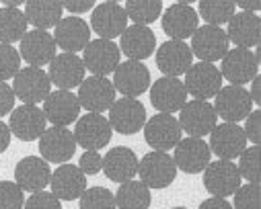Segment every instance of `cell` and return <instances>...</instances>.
<instances>
[{
    "label": "cell",
    "mask_w": 261,
    "mask_h": 209,
    "mask_svg": "<svg viewBox=\"0 0 261 209\" xmlns=\"http://www.w3.org/2000/svg\"><path fill=\"white\" fill-rule=\"evenodd\" d=\"M181 131L187 133V137H202L210 135L214 127L218 125V115L210 101H187L177 117Z\"/></svg>",
    "instance_id": "obj_1"
},
{
    "label": "cell",
    "mask_w": 261,
    "mask_h": 209,
    "mask_svg": "<svg viewBox=\"0 0 261 209\" xmlns=\"http://www.w3.org/2000/svg\"><path fill=\"white\" fill-rule=\"evenodd\" d=\"M39 154L47 164H68L76 154V139L68 127H47L39 137Z\"/></svg>",
    "instance_id": "obj_2"
},
{
    "label": "cell",
    "mask_w": 261,
    "mask_h": 209,
    "mask_svg": "<svg viewBox=\"0 0 261 209\" xmlns=\"http://www.w3.org/2000/svg\"><path fill=\"white\" fill-rule=\"evenodd\" d=\"M74 139L76 146L85 148V152H99L111 142L113 129L107 121V117L99 113H85L83 117L76 119L74 125Z\"/></svg>",
    "instance_id": "obj_3"
},
{
    "label": "cell",
    "mask_w": 261,
    "mask_h": 209,
    "mask_svg": "<svg viewBox=\"0 0 261 209\" xmlns=\"http://www.w3.org/2000/svg\"><path fill=\"white\" fill-rule=\"evenodd\" d=\"M144 139L154 152H169L173 150L183 137L181 125L177 117L169 113H156L144 123Z\"/></svg>",
    "instance_id": "obj_4"
},
{
    "label": "cell",
    "mask_w": 261,
    "mask_h": 209,
    "mask_svg": "<svg viewBox=\"0 0 261 209\" xmlns=\"http://www.w3.org/2000/svg\"><path fill=\"white\" fill-rule=\"evenodd\" d=\"M185 91L195 101H210L222 88V74L216 64L198 62L185 72Z\"/></svg>",
    "instance_id": "obj_5"
},
{
    "label": "cell",
    "mask_w": 261,
    "mask_h": 209,
    "mask_svg": "<svg viewBox=\"0 0 261 209\" xmlns=\"http://www.w3.org/2000/svg\"><path fill=\"white\" fill-rule=\"evenodd\" d=\"M189 49H191L193 55H198L200 62L216 64L230 49V41H228V37H226L222 27L202 25V27L195 29V33L191 35Z\"/></svg>",
    "instance_id": "obj_6"
},
{
    "label": "cell",
    "mask_w": 261,
    "mask_h": 209,
    "mask_svg": "<svg viewBox=\"0 0 261 209\" xmlns=\"http://www.w3.org/2000/svg\"><path fill=\"white\" fill-rule=\"evenodd\" d=\"M13 93L15 99L23 101V105H37L47 99L51 93V82L45 70L41 68H21L13 78Z\"/></svg>",
    "instance_id": "obj_7"
},
{
    "label": "cell",
    "mask_w": 261,
    "mask_h": 209,
    "mask_svg": "<svg viewBox=\"0 0 261 209\" xmlns=\"http://www.w3.org/2000/svg\"><path fill=\"white\" fill-rule=\"evenodd\" d=\"M220 62H222V66L218 70L222 74V80L226 78L232 86H245L259 74L257 57L253 55L251 49H245V47L228 49Z\"/></svg>",
    "instance_id": "obj_8"
},
{
    "label": "cell",
    "mask_w": 261,
    "mask_h": 209,
    "mask_svg": "<svg viewBox=\"0 0 261 209\" xmlns=\"http://www.w3.org/2000/svg\"><path fill=\"white\" fill-rule=\"evenodd\" d=\"M109 125L121 135H134L146 123V107L138 99L121 97L109 107Z\"/></svg>",
    "instance_id": "obj_9"
},
{
    "label": "cell",
    "mask_w": 261,
    "mask_h": 209,
    "mask_svg": "<svg viewBox=\"0 0 261 209\" xmlns=\"http://www.w3.org/2000/svg\"><path fill=\"white\" fill-rule=\"evenodd\" d=\"M111 84L121 97L136 99L150 88V70L142 62L125 59L115 68Z\"/></svg>",
    "instance_id": "obj_10"
},
{
    "label": "cell",
    "mask_w": 261,
    "mask_h": 209,
    "mask_svg": "<svg viewBox=\"0 0 261 209\" xmlns=\"http://www.w3.org/2000/svg\"><path fill=\"white\" fill-rule=\"evenodd\" d=\"M138 176L148 189H167L177 176V166L169 152L152 150L142 160H138Z\"/></svg>",
    "instance_id": "obj_11"
},
{
    "label": "cell",
    "mask_w": 261,
    "mask_h": 209,
    "mask_svg": "<svg viewBox=\"0 0 261 209\" xmlns=\"http://www.w3.org/2000/svg\"><path fill=\"white\" fill-rule=\"evenodd\" d=\"M83 64H85V70H89L93 76L107 78L121 64V51L115 41L91 39V43L85 47Z\"/></svg>",
    "instance_id": "obj_12"
},
{
    "label": "cell",
    "mask_w": 261,
    "mask_h": 209,
    "mask_svg": "<svg viewBox=\"0 0 261 209\" xmlns=\"http://www.w3.org/2000/svg\"><path fill=\"white\" fill-rule=\"evenodd\" d=\"M214 111L220 119H224V123H239L243 119L249 117V113L253 111V101L249 97V91L245 86H232L226 84L218 91V95L214 97Z\"/></svg>",
    "instance_id": "obj_13"
},
{
    "label": "cell",
    "mask_w": 261,
    "mask_h": 209,
    "mask_svg": "<svg viewBox=\"0 0 261 209\" xmlns=\"http://www.w3.org/2000/svg\"><path fill=\"white\" fill-rule=\"evenodd\" d=\"M173 150L175 154L171 158L177 170H183L185 174H200L212 162V152L202 137H181Z\"/></svg>",
    "instance_id": "obj_14"
},
{
    "label": "cell",
    "mask_w": 261,
    "mask_h": 209,
    "mask_svg": "<svg viewBox=\"0 0 261 209\" xmlns=\"http://www.w3.org/2000/svg\"><path fill=\"white\" fill-rule=\"evenodd\" d=\"M241 174L234 162L230 160H214L204 170V187L212 197L226 199L237 193L241 187Z\"/></svg>",
    "instance_id": "obj_15"
},
{
    "label": "cell",
    "mask_w": 261,
    "mask_h": 209,
    "mask_svg": "<svg viewBox=\"0 0 261 209\" xmlns=\"http://www.w3.org/2000/svg\"><path fill=\"white\" fill-rule=\"evenodd\" d=\"M85 64L83 57L76 53H56V57L49 62L47 76L58 91H72L79 88L85 80Z\"/></svg>",
    "instance_id": "obj_16"
},
{
    "label": "cell",
    "mask_w": 261,
    "mask_h": 209,
    "mask_svg": "<svg viewBox=\"0 0 261 209\" xmlns=\"http://www.w3.org/2000/svg\"><path fill=\"white\" fill-rule=\"evenodd\" d=\"M115 95L117 93H115V88H113L109 78L89 76L79 86L76 99H79L81 109H85L87 113L103 115V111H109V107L115 103Z\"/></svg>",
    "instance_id": "obj_17"
},
{
    "label": "cell",
    "mask_w": 261,
    "mask_h": 209,
    "mask_svg": "<svg viewBox=\"0 0 261 209\" xmlns=\"http://www.w3.org/2000/svg\"><path fill=\"white\" fill-rule=\"evenodd\" d=\"M54 29H56L54 31L56 47H60L64 53L79 55V51H85V47L91 43V27L81 17L74 15L62 17Z\"/></svg>",
    "instance_id": "obj_18"
},
{
    "label": "cell",
    "mask_w": 261,
    "mask_h": 209,
    "mask_svg": "<svg viewBox=\"0 0 261 209\" xmlns=\"http://www.w3.org/2000/svg\"><path fill=\"white\" fill-rule=\"evenodd\" d=\"M161 17H163L161 19L163 31L169 35V39H175V41L189 39L195 33V29L200 27L198 13L187 3H175L167 7V11H163Z\"/></svg>",
    "instance_id": "obj_19"
},
{
    "label": "cell",
    "mask_w": 261,
    "mask_h": 209,
    "mask_svg": "<svg viewBox=\"0 0 261 209\" xmlns=\"http://www.w3.org/2000/svg\"><path fill=\"white\" fill-rule=\"evenodd\" d=\"M210 152L218 156V160H230L239 158L243 150L247 148V137L239 123H220L210 133Z\"/></svg>",
    "instance_id": "obj_20"
},
{
    "label": "cell",
    "mask_w": 261,
    "mask_h": 209,
    "mask_svg": "<svg viewBox=\"0 0 261 209\" xmlns=\"http://www.w3.org/2000/svg\"><path fill=\"white\" fill-rule=\"evenodd\" d=\"M9 129L21 142H35L47 129V119L37 105H19L11 111Z\"/></svg>",
    "instance_id": "obj_21"
},
{
    "label": "cell",
    "mask_w": 261,
    "mask_h": 209,
    "mask_svg": "<svg viewBox=\"0 0 261 209\" xmlns=\"http://www.w3.org/2000/svg\"><path fill=\"white\" fill-rule=\"evenodd\" d=\"M89 27L99 35V39L113 41L115 37H119L125 31L127 15L121 5L113 3V0H107V3H101L93 9Z\"/></svg>",
    "instance_id": "obj_22"
},
{
    "label": "cell",
    "mask_w": 261,
    "mask_h": 209,
    "mask_svg": "<svg viewBox=\"0 0 261 209\" xmlns=\"http://www.w3.org/2000/svg\"><path fill=\"white\" fill-rule=\"evenodd\" d=\"M56 41L49 31H39L31 29L23 35L19 41V55L25 59L31 68H41L49 66V62L56 57Z\"/></svg>",
    "instance_id": "obj_23"
},
{
    "label": "cell",
    "mask_w": 261,
    "mask_h": 209,
    "mask_svg": "<svg viewBox=\"0 0 261 209\" xmlns=\"http://www.w3.org/2000/svg\"><path fill=\"white\" fill-rule=\"evenodd\" d=\"M45 119L54 127H68L81 117V105L72 91H54L47 95L41 107Z\"/></svg>",
    "instance_id": "obj_24"
},
{
    "label": "cell",
    "mask_w": 261,
    "mask_h": 209,
    "mask_svg": "<svg viewBox=\"0 0 261 209\" xmlns=\"http://www.w3.org/2000/svg\"><path fill=\"white\" fill-rule=\"evenodd\" d=\"M150 103L159 113L173 115L181 111L187 103V91L183 80L171 76H161L159 80H154V84L150 86Z\"/></svg>",
    "instance_id": "obj_25"
},
{
    "label": "cell",
    "mask_w": 261,
    "mask_h": 209,
    "mask_svg": "<svg viewBox=\"0 0 261 209\" xmlns=\"http://www.w3.org/2000/svg\"><path fill=\"white\" fill-rule=\"evenodd\" d=\"M193 64V53L185 41L167 39L156 49V66L165 76L179 78L183 76Z\"/></svg>",
    "instance_id": "obj_26"
},
{
    "label": "cell",
    "mask_w": 261,
    "mask_h": 209,
    "mask_svg": "<svg viewBox=\"0 0 261 209\" xmlns=\"http://www.w3.org/2000/svg\"><path fill=\"white\" fill-rule=\"evenodd\" d=\"M51 178V168L41 156H25L15 166V183L23 189V193H39L45 191Z\"/></svg>",
    "instance_id": "obj_27"
},
{
    "label": "cell",
    "mask_w": 261,
    "mask_h": 209,
    "mask_svg": "<svg viewBox=\"0 0 261 209\" xmlns=\"http://www.w3.org/2000/svg\"><path fill=\"white\" fill-rule=\"evenodd\" d=\"M51 195H56L60 201H74L81 199L87 191V174L79 168L68 164H60L49 178Z\"/></svg>",
    "instance_id": "obj_28"
},
{
    "label": "cell",
    "mask_w": 261,
    "mask_h": 209,
    "mask_svg": "<svg viewBox=\"0 0 261 209\" xmlns=\"http://www.w3.org/2000/svg\"><path fill=\"white\" fill-rule=\"evenodd\" d=\"M119 51L127 55V59L142 62L156 51V35L150 27L129 25L119 35Z\"/></svg>",
    "instance_id": "obj_29"
},
{
    "label": "cell",
    "mask_w": 261,
    "mask_h": 209,
    "mask_svg": "<svg viewBox=\"0 0 261 209\" xmlns=\"http://www.w3.org/2000/svg\"><path fill=\"white\" fill-rule=\"evenodd\" d=\"M105 176L113 183H127L134 181L138 174V156L132 148L127 146H115L103 156V168Z\"/></svg>",
    "instance_id": "obj_30"
},
{
    "label": "cell",
    "mask_w": 261,
    "mask_h": 209,
    "mask_svg": "<svg viewBox=\"0 0 261 209\" xmlns=\"http://www.w3.org/2000/svg\"><path fill=\"white\" fill-rule=\"evenodd\" d=\"M228 29L224 31L228 41H232L234 47H257L261 39V19L255 13H234L232 19L226 23Z\"/></svg>",
    "instance_id": "obj_31"
},
{
    "label": "cell",
    "mask_w": 261,
    "mask_h": 209,
    "mask_svg": "<svg viewBox=\"0 0 261 209\" xmlns=\"http://www.w3.org/2000/svg\"><path fill=\"white\" fill-rule=\"evenodd\" d=\"M62 3H54V0H31L23 11L27 25H33V29L39 31H49L51 27H56L62 19Z\"/></svg>",
    "instance_id": "obj_32"
},
{
    "label": "cell",
    "mask_w": 261,
    "mask_h": 209,
    "mask_svg": "<svg viewBox=\"0 0 261 209\" xmlns=\"http://www.w3.org/2000/svg\"><path fill=\"white\" fill-rule=\"evenodd\" d=\"M113 197L117 209H148L152 203L150 189L140 181L121 183L117 187V193H113Z\"/></svg>",
    "instance_id": "obj_33"
},
{
    "label": "cell",
    "mask_w": 261,
    "mask_h": 209,
    "mask_svg": "<svg viewBox=\"0 0 261 209\" xmlns=\"http://www.w3.org/2000/svg\"><path fill=\"white\" fill-rule=\"evenodd\" d=\"M27 33V19L21 9L0 7V43L13 45Z\"/></svg>",
    "instance_id": "obj_34"
},
{
    "label": "cell",
    "mask_w": 261,
    "mask_h": 209,
    "mask_svg": "<svg viewBox=\"0 0 261 209\" xmlns=\"http://www.w3.org/2000/svg\"><path fill=\"white\" fill-rule=\"evenodd\" d=\"M123 11L127 21H132L134 25L150 27L163 15V3L161 0H127Z\"/></svg>",
    "instance_id": "obj_35"
},
{
    "label": "cell",
    "mask_w": 261,
    "mask_h": 209,
    "mask_svg": "<svg viewBox=\"0 0 261 209\" xmlns=\"http://www.w3.org/2000/svg\"><path fill=\"white\" fill-rule=\"evenodd\" d=\"M195 13H198L200 19L206 21V25L222 27L232 19V15L237 13V7L230 0H202Z\"/></svg>",
    "instance_id": "obj_36"
},
{
    "label": "cell",
    "mask_w": 261,
    "mask_h": 209,
    "mask_svg": "<svg viewBox=\"0 0 261 209\" xmlns=\"http://www.w3.org/2000/svg\"><path fill=\"white\" fill-rule=\"evenodd\" d=\"M259 146H251V148H245L243 154L239 156V174L241 178H245L247 183H257L261 181V168H259Z\"/></svg>",
    "instance_id": "obj_37"
},
{
    "label": "cell",
    "mask_w": 261,
    "mask_h": 209,
    "mask_svg": "<svg viewBox=\"0 0 261 209\" xmlns=\"http://www.w3.org/2000/svg\"><path fill=\"white\" fill-rule=\"evenodd\" d=\"M79 201H81V209H117L113 193L105 187L87 189Z\"/></svg>",
    "instance_id": "obj_38"
},
{
    "label": "cell",
    "mask_w": 261,
    "mask_h": 209,
    "mask_svg": "<svg viewBox=\"0 0 261 209\" xmlns=\"http://www.w3.org/2000/svg\"><path fill=\"white\" fill-rule=\"evenodd\" d=\"M19 70H21L19 49H15L13 45L0 43V82H7L11 78H15Z\"/></svg>",
    "instance_id": "obj_39"
},
{
    "label": "cell",
    "mask_w": 261,
    "mask_h": 209,
    "mask_svg": "<svg viewBox=\"0 0 261 209\" xmlns=\"http://www.w3.org/2000/svg\"><path fill=\"white\" fill-rule=\"evenodd\" d=\"M232 209H261V191L257 183L241 185L234 193Z\"/></svg>",
    "instance_id": "obj_40"
},
{
    "label": "cell",
    "mask_w": 261,
    "mask_h": 209,
    "mask_svg": "<svg viewBox=\"0 0 261 209\" xmlns=\"http://www.w3.org/2000/svg\"><path fill=\"white\" fill-rule=\"evenodd\" d=\"M23 189L13 181H0V209H23L25 205Z\"/></svg>",
    "instance_id": "obj_41"
},
{
    "label": "cell",
    "mask_w": 261,
    "mask_h": 209,
    "mask_svg": "<svg viewBox=\"0 0 261 209\" xmlns=\"http://www.w3.org/2000/svg\"><path fill=\"white\" fill-rule=\"evenodd\" d=\"M23 209H62V201L51 191H39L25 199Z\"/></svg>",
    "instance_id": "obj_42"
},
{
    "label": "cell",
    "mask_w": 261,
    "mask_h": 209,
    "mask_svg": "<svg viewBox=\"0 0 261 209\" xmlns=\"http://www.w3.org/2000/svg\"><path fill=\"white\" fill-rule=\"evenodd\" d=\"M245 137L247 142H253V146H259L261 142V111L259 109H253L249 113V117L245 119Z\"/></svg>",
    "instance_id": "obj_43"
},
{
    "label": "cell",
    "mask_w": 261,
    "mask_h": 209,
    "mask_svg": "<svg viewBox=\"0 0 261 209\" xmlns=\"http://www.w3.org/2000/svg\"><path fill=\"white\" fill-rule=\"evenodd\" d=\"M79 168L85 174H99L103 168V156L99 152H85L79 160Z\"/></svg>",
    "instance_id": "obj_44"
},
{
    "label": "cell",
    "mask_w": 261,
    "mask_h": 209,
    "mask_svg": "<svg viewBox=\"0 0 261 209\" xmlns=\"http://www.w3.org/2000/svg\"><path fill=\"white\" fill-rule=\"evenodd\" d=\"M13 109H15V93L11 84L0 82V117L9 115Z\"/></svg>",
    "instance_id": "obj_45"
},
{
    "label": "cell",
    "mask_w": 261,
    "mask_h": 209,
    "mask_svg": "<svg viewBox=\"0 0 261 209\" xmlns=\"http://www.w3.org/2000/svg\"><path fill=\"white\" fill-rule=\"evenodd\" d=\"M62 9H66L74 17H81L95 9V0H68V3H62Z\"/></svg>",
    "instance_id": "obj_46"
},
{
    "label": "cell",
    "mask_w": 261,
    "mask_h": 209,
    "mask_svg": "<svg viewBox=\"0 0 261 209\" xmlns=\"http://www.w3.org/2000/svg\"><path fill=\"white\" fill-rule=\"evenodd\" d=\"M198 209H232V205H230L226 199H218V197H212V199H206V201H202Z\"/></svg>",
    "instance_id": "obj_47"
},
{
    "label": "cell",
    "mask_w": 261,
    "mask_h": 209,
    "mask_svg": "<svg viewBox=\"0 0 261 209\" xmlns=\"http://www.w3.org/2000/svg\"><path fill=\"white\" fill-rule=\"evenodd\" d=\"M11 129H9V125L0 119V154L3 152H7L9 150V146H11Z\"/></svg>",
    "instance_id": "obj_48"
},
{
    "label": "cell",
    "mask_w": 261,
    "mask_h": 209,
    "mask_svg": "<svg viewBox=\"0 0 261 209\" xmlns=\"http://www.w3.org/2000/svg\"><path fill=\"white\" fill-rule=\"evenodd\" d=\"M249 97L253 101V105H261V76L257 74L253 80H251V91H249Z\"/></svg>",
    "instance_id": "obj_49"
},
{
    "label": "cell",
    "mask_w": 261,
    "mask_h": 209,
    "mask_svg": "<svg viewBox=\"0 0 261 209\" xmlns=\"http://www.w3.org/2000/svg\"><path fill=\"white\" fill-rule=\"evenodd\" d=\"M234 7H239L243 13H255V15L261 11L259 0H251V3H249V0H245V3H234Z\"/></svg>",
    "instance_id": "obj_50"
},
{
    "label": "cell",
    "mask_w": 261,
    "mask_h": 209,
    "mask_svg": "<svg viewBox=\"0 0 261 209\" xmlns=\"http://www.w3.org/2000/svg\"><path fill=\"white\" fill-rule=\"evenodd\" d=\"M171 209H187V207H171Z\"/></svg>",
    "instance_id": "obj_51"
}]
</instances>
